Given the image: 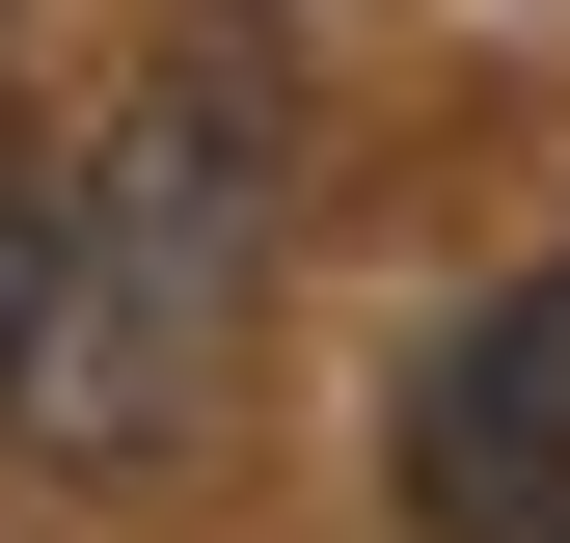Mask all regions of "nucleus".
Wrapping results in <instances>:
<instances>
[{
	"label": "nucleus",
	"instance_id": "1",
	"mask_svg": "<svg viewBox=\"0 0 570 543\" xmlns=\"http://www.w3.org/2000/svg\"><path fill=\"white\" fill-rule=\"evenodd\" d=\"M407 516L435 543H570V272H517V299L407 381Z\"/></svg>",
	"mask_w": 570,
	"mask_h": 543
}]
</instances>
